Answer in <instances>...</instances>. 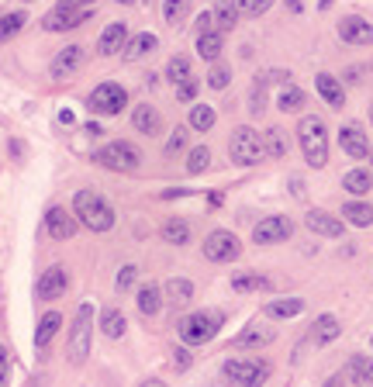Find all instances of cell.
Here are the masks:
<instances>
[{"label": "cell", "instance_id": "obj_1", "mask_svg": "<svg viewBox=\"0 0 373 387\" xmlns=\"http://www.w3.org/2000/svg\"><path fill=\"white\" fill-rule=\"evenodd\" d=\"M297 142H301V152H304V163L311 170H322L329 163V129L318 114H304L301 125H297Z\"/></svg>", "mask_w": 373, "mask_h": 387}, {"label": "cell", "instance_id": "obj_2", "mask_svg": "<svg viewBox=\"0 0 373 387\" xmlns=\"http://www.w3.org/2000/svg\"><path fill=\"white\" fill-rule=\"evenodd\" d=\"M73 215L80 221L83 228H90V232H107V228H114V208L97 194V190H77V197H73Z\"/></svg>", "mask_w": 373, "mask_h": 387}, {"label": "cell", "instance_id": "obj_3", "mask_svg": "<svg viewBox=\"0 0 373 387\" xmlns=\"http://www.w3.org/2000/svg\"><path fill=\"white\" fill-rule=\"evenodd\" d=\"M225 325V315L214 311V308H204V311H194L180 322V339L187 346H204L218 336V329Z\"/></svg>", "mask_w": 373, "mask_h": 387}, {"label": "cell", "instance_id": "obj_4", "mask_svg": "<svg viewBox=\"0 0 373 387\" xmlns=\"http://www.w3.org/2000/svg\"><path fill=\"white\" fill-rule=\"evenodd\" d=\"M90 336H93V304L83 301L73 315V325H70V363L73 367H80L90 356Z\"/></svg>", "mask_w": 373, "mask_h": 387}, {"label": "cell", "instance_id": "obj_5", "mask_svg": "<svg viewBox=\"0 0 373 387\" xmlns=\"http://www.w3.org/2000/svg\"><path fill=\"white\" fill-rule=\"evenodd\" d=\"M228 156H232V163H239V166H256V163L266 156V142H263V135L256 129L242 125V129L232 131Z\"/></svg>", "mask_w": 373, "mask_h": 387}, {"label": "cell", "instance_id": "obj_6", "mask_svg": "<svg viewBox=\"0 0 373 387\" xmlns=\"http://www.w3.org/2000/svg\"><path fill=\"white\" fill-rule=\"evenodd\" d=\"M93 163L104 166V170H114V173H131V170H138L142 152H138L131 142H111V145H100V149L93 152Z\"/></svg>", "mask_w": 373, "mask_h": 387}, {"label": "cell", "instance_id": "obj_7", "mask_svg": "<svg viewBox=\"0 0 373 387\" xmlns=\"http://www.w3.org/2000/svg\"><path fill=\"white\" fill-rule=\"evenodd\" d=\"M86 107L93 111V114H104V118H114V114H122L124 107H128V90L122 84H97L93 86V93L86 97Z\"/></svg>", "mask_w": 373, "mask_h": 387}, {"label": "cell", "instance_id": "obj_8", "mask_svg": "<svg viewBox=\"0 0 373 387\" xmlns=\"http://www.w3.org/2000/svg\"><path fill=\"white\" fill-rule=\"evenodd\" d=\"M239 253H242V242L232 232H225V228L211 232L204 239V256L211 263H232V259H239Z\"/></svg>", "mask_w": 373, "mask_h": 387}, {"label": "cell", "instance_id": "obj_9", "mask_svg": "<svg viewBox=\"0 0 373 387\" xmlns=\"http://www.w3.org/2000/svg\"><path fill=\"white\" fill-rule=\"evenodd\" d=\"M86 18H90V7H66V4H55V7L45 14L41 28H45V32H73V28H80Z\"/></svg>", "mask_w": 373, "mask_h": 387}, {"label": "cell", "instance_id": "obj_10", "mask_svg": "<svg viewBox=\"0 0 373 387\" xmlns=\"http://www.w3.org/2000/svg\"><path fill=\"white\" fill-rule=\"evenodd\" d=\"M221 374L232 381V384H263L270 377V367L259 363V360H228L221 367Z\"/></svg>", "mask_w": 373, "mask_h": 387}, {"label": "cell", "instance_id": "obj_11", "mask_svg": "<svg viewBox=\"0 0 373 387\" xmlns=\"http://www.w3.org/2000/svg\"><path fill=\"white\" fill-rule=\"evenodd\" d=\"M290 232H294V221H290V218L270 215L252 228V242H256V246H277V242L290 239Z\"/></svg>", "mask_w": 373, "mask_h": 387}, {"label": "cell", "instance_id": "obj_12", "mask_svg": "<svg viewBox=\"0 0 373 387\" xmlns=\"http://www.w3.org/2000/svg\"><path fill=\"white\" fill-rule=\"evenodd\" d=\"M77 228H80V221L77 215H70L66 208H48L45 211V232H48V239H55V242H66V239H73L77 235Z\"/></svg>", "mask_w": 373, "mask_h": 387}, {"label": "cell", "instance_id": "obj_13", "mask_svg": "<svg viewBox=\"0 0 373 387\" xmlns=\"http://www.w3.org/2000/svg\"><path fill=\"white\" fill-rule=\"evenodd\" d=\"M66 291H70V273L63 266H48L39 277V287H35L39 301H59Z\"/></svg>", "mask_w": 373, "mask_h": 387}, {"label": "cell", "instance_id": "obj_14", "mask_svg": "<svg viewBox=\"0 0 373 387\" xmlns=\"http://www.w3.org/2000/svg\"><path fill=\"white\" fill-rule=\"evenodd\" d=\"M83 63H86V48L83 45H66L52 59V77L55 80H70L77 70H83Z\"/></svg>", "mask_w": 373, "mask_h": 387}, {"label": "cell", "instance_id": "obj_15", "mask_svg": "<svg viewBox=\"0 0 373 387\" xmlns=\"http://www.w3.org/2000/svg\"><path fill=\"white\" fill-rule=\"evenodd\" d=\"M339 145H342V152L353 156V159H367V156H370V138H367L363 125H356V122L342 125V131H339Z\"/></svg>", "mask_w": 373, "mask_h": 387}, {"label": "cell", "instance_id": "obj_16", "mask_svg": "<svg viewBox=\"0 0 373 387\" xmlns=\"http://www.w3.org/2000/svg\"><path fill=\"white\" fill-rule=\"evenodd\" d=\"M329 384H373V360L370 356H353Z\"/></svg>", "mask_w": 373, "mask_h": 387}, {"label": "cell", "instance_id": "obj_17", "mask_svg": "<svg viewBox=\"0 0 373 387\" xmlns=\"http://www.w3.org/2000/svg\"><path fill=\"white\" fill-rule=\"evenodd\" d=\"M339 39L346 45H373V25L360 14H349L339 21Z\"/></svg>", "mask_w": 373, "mask_h": 387}, {"label": "cell", "instance_id": "obj_18", "mask_svg": "<svg viewBox=\"0 0 373 387\" xmlns=\"http://www.w3.org/2000/svg\"><path fill=\"white\" fill-rule=\"evenodd\" d=\"M304 225H308L315 235H325V239H339V235H342V228H346V225H342V218L329 215V211H318V208L304 215Z\"/></svg>", "mask_w": 373, "mask_h": 387}, {"label": "cell", "instance_id": "obj_19", "mask_svg": "<svg viewBox=\"0 0 373 387\" xmlns=\"http://www.w3.org/2000/svg\"><path fill=\"white\" fill-rule=\"evenodd\" d=\"M124 45H128L124 21H111V25L100 32V39H97V52H100V55H114V52H122Z\"/></svg>", "mask_w": 373, "mask_h": 387}, {"label": "cell", "instance_id": "obj_20", "mask_svg": "<svg viewBox=\"0 0 373 387\" xmlns=\"http://www.w3.org/2000/svg\"><path fill=\"white\" fill-rule=\"evenodd\" d=\"M131 125L138 129V135H159V131H163V118H159L156 107L138 104V107L131 111Z\"/></svg>", "mask_w": 373, "mask_h": 387}, {"label": "cell", "instance_id": "obj_21", "mask_svg": "<svg viewBox=\"0 0 373 387\" xmlns=\"http://www.w3.org/2000/svg\"><path fill=\"white\" fill-rule=\"evenodd\" d=\"M339 336H342V322H339L335 315L315 318V325H311V339H315V346H329V343H335Z\"/></svg>", "mask_w": 373, "mask_h": 387}, {"label": "cell", "instance_id": "obj_22", "mask_svg": "<svg viewBox=\"0 0 373 387\" xmlns=\"http://www.w3.org/2000/svg\"><path fill=\"white\" fill-rule=\"evenodd\" d=\"M315 86H318V93L325 97V104H329V107L342 111V104H346V90H342V84H339L332 73H318Z\"/></svg>", "mask_w": 373, "mask_h": 387}, {"label": "cell", "instance_id": "obj_23", "mask_svg": "<svg viewBox=\"0 0 373 387\" xmlns=\"http://www.w3.org/2000/svg\"><path fill=\"white\" fill-rule=\"evenodd\" d=\"M225 52V32H201L197 35V55L207 59V63H218V55Z\"/></svg>", "mask_w": 373, "mask_h": 387}, {"label": "cell", "instance_id": "obj_24", "mask_svg": "<svg viewBox=\"0 0 373 387\" xmlns=\"http://www.w3.org/2000/svg\"><path fill=\"white\" fill-rule=\"evenodd\" d=\"M273 339H277L273 329H266V325H249L246 332L235 336V346H239V349H256V346H270Z\"/></svg>", "mask_w": 373, "mask_h": 387}, {"label": "cell", "instance_id": "obj_25", "mask_svg": "<svg viewBox=\"0 0 373 387\" xmlns=\"http://www.w3.org/2000/svg\"><path fill=\"white\" fill-rule=\"evenodd\" d=\"M166 301L176 304V308L190 304L194 301V284L183 280V277H169V280H166Z\"/></svg>", "mask_w": 373, "mask_h": 387}, {"label": "cell", "instance_id": "obj_26", "mask_svg": "<svg viewBox=\"0 0 373 387\" xmlns=\"http://www.w3.org/2000/svg\"><path fill=\"white\" fill-rule=\"evenodd\" d=\"M59 329H63V315H59V311H45V315L39 318V329H35V346L45 349Z\"/></svg>", "mask_w": 373, "mask_h": 387}, {"label": "cell", "instance_id": "obj_27", "mask_svg": "<svg viewBox=\"0 0 373 387\" xmlns=\"http://www.w3.org/2000/svg\"><path fill=\"white\" fill-rule=\"evenodd\" d=\"M211 14H214L218 32H232V28L239 25V4H235V0H218Z\"/></svg>", "mask_w": 373, "mask_h": 387}, {"label": "cell", "instance_id": "obj_28", "mask_svg": "<svg viewBox=\"0 0 373 387\" xmlns=\"http://www.w3.org/2000/svg\"><path fill=\"white\" fill-rule=\"evenodd\" d=\"M342 218H346L349 225H356V228H370L373 208L370 204H363V201H349V204H342Z\"/></svg>", "mask_w": 373, "mask_h": 387}, {"label": "cell", "instance_id": "obj_29", "mask_svg": "<svg viewBox=\"0 0 373 387\" xmlns=\"http://www.w3.org/2000/svg\"><path fill=\"white\" fill-rule=\"evenodd\" d=\"M156 45H159V39L156 35H149V32H142V35H135L131 42L124 45V59H142V55H152L156 52Z\"/></svg>", "mask_w": 373, "mask_h": 387}, {"label": "cell", "instance_id": "obj_30", "mask_svg": "<svg viewBox=\"0 0 373 387\" xmlns=\"http://www.w3.org/2000/svg\"><path fill=\"white\" fill-rule=\"evenodd\" d=\"M159 308H163V291L156 287V284H145V287H138V311L142 315H159Z\"/></svg>", "mask_w": 373, "mask_h": 387}, {"label": "cell", "instance_id": "obj_31", "mask_svg": "<svg viewBox=\"0 0 373 387\" xmlns=\"http://www.w3.org/2000/svg\"><path fill=\"white\" fill-rule=\"evenodd\" d=\"M163 239L169 246H187V242H190V225H187V218H169L163 225Z\"/></svg>", "mask_w": 373, "mask_h": 387}, {"label": "cell", "instance_id": "obj_32", "mask_svg": "<svg viewBox=\"0 0 373 387\" xmlns=\"http://www.w3.org/2000/svg\"><path fill=\"white\" fill-rule=\"evenodd\" d=\"M342 187H346L349 194H356V197L370 194V190H373V176H370V170H349L346 176H342Z\"/></svg>", "mask_w": 373, "mask_h": 387}, {"label": "cell", "instance_id": "obj_33", "mask_svg": "<svg viewBox=\"0 0 373 387\" xmlns=\"http://www.w3.org/2000/svg\"><path fill=\"white\" fill-rule=\"evenodd\" d=\"M124 329H128V322H124V315L118 308H107V311L100 315V332H104L107 339H122Z\"/></svg>", "mask_w": 373, "mask_h": 387}, {"label": "cell", "instance_id": "obj_34", "mask_svg": "<svg viewBox=\"0 0 373 387\" xmlns=\"http://www.w3.org/2000/svg\"><path fill=\"white\" fill-rule=\"evenodd\" d=\"M277 107H280L284 114L301 111V107H304V90H301V86H294V84H287L280 93H277Z\"/></svg>", "mask_w": 373, "mask_h": 387}, {"label": "cell", "instance_id": "obj_35", "mask_svg": "<svg viewBox=\"0 0 373 387\" xmlns=\"http://www.w3.org/2000/svg\"><path fill=\"white\" fill-rule=\"evenodd\" d=\"M25 25H28V14H25V11H11V14H4V18H0V42H11Z\"/></svg>", "mask_w": 373, "mask_h": 387}, {"label": "cell", "instance_id": "obj_36", "mask_svg": "<svg viewBox=\"0 0 373 387\" xmlns=\"http://www.w3.org/2000/svg\"><path fill=\"white\" fill-rule=\"evenodd\" d=\"M304 311V301L301 298H280V301H270L266 304V315L270 318H294Z\"/></svg>", "mask_w": 373, "mask_h": 387}, {"label": "cell", "instance_id": "obj_37", "mask_svg": "<svg viewBox=\"0 0 373 387\" xmlns=\"http://www.w3.org/2000/svg\"><path fill=\"white\" fill-rule=\"evenodd\" d=\"M214 122H218V114H214L211 104H194V107H190V129L194 131H211Z\"/></svg>", "mask_w": 373, "mask_h": 387}, {"label": "cell", "instance_id": "obj_38", "mask_svg": "<svg viewBox=\"0 0 373 387\" xmlns=\"http://www.w3.org/2000/svg\"><path fill=\"white\" fill-rule=\"evenodd\" d=\"M266 287H270V280L259 277V273H235L232 277V291H239V294H246V291H266Z\"/></svg>", "mask_w": 373, "mask_h": 387}, {"label": "cell", "instance_id": "obj_39", "mask_svg": "<svg viewBox=\"0 0 373 387\" xmlns=\"http://www.w3.org/2000/svg\"><path fill=\"white\" fill-rule=\"evenodd\" d=\"M187 14H190V0H166V4H163L166 25H173V28H176Z\"/></svg>", "mask_w": 373, "mask_h": 387}, {"label": "cell", "instance_id": "obj_40", "mask_svg": "<svg viewBox=\"0 0 373 387\" xmlns=\"http://www.w3.org/2000/svg\"><path fill=\"white\" fill-rule=\"evenodd\" d=\"M187 77H194V73H190V59H187V55H173V59H169V66H166V80L183 84Z\"/></svg>", "mask_w": 373, "mask_h": 387}, {"label": "cell", "instance_id": "obj_41", "mask_svg": "<svg viewBox=\"0 0 373 387\" xmlns=\"http://www.w3.org/2000/svg\"><path fill=\"white\" fill-rule=\"evenodd\" d=\"M263 142H266V152H270L273 159H284V156H287V138H284L280 129H270L263 135Z\"/></svg>", "mask_w": 373, "mask_h": 387}, {"label": "cell", "instance_id": "obj_42", "mask_svg": "<svg viewBox=\"0 0 373 387\" xmlns=\"http://www.w3.org/2000/svg\"><path fill=\"white\" fill-rule=\"evenodd\" d=\"M228 80H232V70H228L225 63H214L211 73H207V86H211V90H225Z\"/></svg>", "mask_w": 373, "mask_h": 387}, {"label": "cell", "instance_id": "obj_43", "mask_svg": "<svg viewBox=\"0 0 373 387\" xmlns=\"http://www.w3.org/2000/svg\"><path fill=\"white\" fill-rule=\"evenodd\" d=\"M207 163H211V152H207L204 145H197V149H190V156H187V173H204Z\"/></svg>", "mask_w": 373, "mask_h": 387}, {"label": "cell", "instance_id": "obj_44", "mask_svg": "<svg viewBox=\"0 0 373 387\" xmlns=\"http://www.w3.org/2000/svg\"><path fill=\"white\" fill-rule=\"evenodd\" d=\"M235 4H239V14H246V18H259L273 7V0H235Z\"/></svg>", "mask_w": 373, "mask_h": 387}, {"label": "cell", "instance_id": "obj_45", "mask_svg": "<svg viewBox=\"0 0 373 387\" xmlns=\"http://www.w3.org/2000/svg\"><path fill=\"white\" fill-rule=\"evenodd\" d=\"M197 90H201V84H197V80H194V77H187V80H183V84H176V97H180V100H187V104H190V100H194V97H197Z\"/></svg>", "mask_w": 373, "mask_h": 387}, {"label": "cell", "instance_id": "obj_46", "mask_svg": "<svg viewBox=\"0 0 373 387\" xmlns=\"http://www.w3.org/2000/svg\"><path fill=\"white\" fill-rule=\"evenodd\" d=\"M263 100H266V80H259L252 90V100H249V111L252 114H263Z\"/></svg>", "mask_w": 373, "mask_h": 387}, {"label": "cell", "instance_id": "obj_47", "mask_svg": "<svg viewBox=\"0 0 373 387\" xmlns=\"http://www.w3.org/2000/svg\"><path fill=\"white\" fill-rule=\"evenodd\" d=\"M183 145H187V129H176L169 135V142H166V156H176Z\"/></svg>", "mask_w": 373, "mask_h": 387}, {"label": "cell", "instance_id": "obj_48", "mask_svg": "<svg viewBox=\"0 0 373 387\" xmlns=\"http://www.w3.org/2000/svg\"><path fill=\"white\" fill-rule=\"evenodd\" d=\"M135 277H138V266H122V273H118V291H128L131 284H135Z\"/></svg>", "mask_w": 373, "mask_h": 387}, {"label": "cell", "instance_id": "obj_49", "mask_svg": "<svg viewBox=\"0 0 373 387\" xmlns=\"http://www.w3.org/2000/svg\"><path fill=\"white\" fill-rule=\"evenodd\" d=\"M173 356H176V360H173V363H176V370H187V367H190V353H187V349H176Z\"/></svg>", "mask_w": 373, "mask_h": 387}, {"label": "cell", "instance_id": "obj_50", "mask_svg": "<svg viewBox=\"0 0 373 387\" xmlns=\"http://www.w3.org/2000/svg\"><path fill=\"white\" fill-rule=\"evenodd\" d=\"M7 370H11V360H7V349L0 346V384H7Z\"/></svg>", "mask_w": 373, "mask_h": 387}, {"label": "cell", "instance_id": "obj_51", "mask_svg": "<svg viewBox=\"0 0 373 387\" xmlns=\"http://www.w3.org/2000/svg\"><path fill=\"white\" fill-rule=\"evenodd\" d=\"M214 28V14H201L197 18V32H211Z\"/></svg>", "mask_w": 373, "mask_h": 387}, {"label": "cell", "instance_id": "obj_52", "mask_svg": "<svg viewBox=\"0 0 373 387\" xmlns=\"http://www.w3.org/2000/svg\"><path fill=\"white\" fill-rule=\"evenodd\" d=\"M59 4H66V7H93L97 0H59Z\"/></svg>", "mask_w": 373, "mask_h": 387}, {"label": "cell", "instance_id": "obj_53", "mask_svg": "<svg viewBox=\"0 0 373 387\" xmlns=\"http://www.w3.org/2000/svg\"><path fill=\"white\" fill-rule=\"evenodd\" d=\"M118 4H135V0H118Z\"/></svg>", "mask_w": 373, "mask_h": 387}, {"label": "cell", "instance_id": "obj_54", "mask_svg": "<svg viewBox=\"0 0 373 387\" xmlns=\"http://www.w3.org/2000/svg\"><path fill=\"white\" fill-rule=\"evenodd\" d=\"M370 122H373V107H370Z\"/></svg>", "mask_w": 373, "mask_h": 387}, {"label": "cell", "instance_id": "obj_55", "mask_svg": "<svg viewBox=\"0 0 373 387\" xmlns=\"http://www.w3.org/2000/svg\"><path fill=\"white\" fill-rule=\"evenodd\" d=\"M370 159H373V149H370Z\"/></svg>", "mask_w": 373, "mask_h": 387}]
</instances>
